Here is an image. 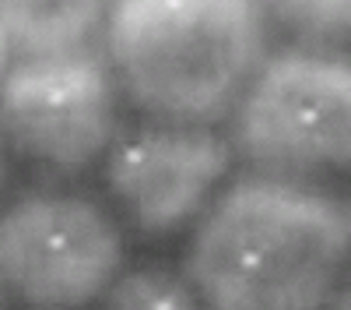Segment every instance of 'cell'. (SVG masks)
Instances as JSON below:
<instances>
[{"instance_id":"obj_1","label":"cell","mask_w":351,"mask_h":310,"mask_svg":"<svg viewBox=\"0 0 351 310\" xmlns=\"http://www.w3.org/2000/svg\"><path fill=\"white\" fill-rule=\"evenodd\" d=\"M180 272L204 310H327L351 272L348 205L319 184L250 169L186 233Z\"/></svg>"},{"instance_id":"obj_9","label":"cell","mask_w":351,"mask_h":310,"mask_svg":"<svg viewBox=\"0 0 351 310\" xmlns=\"http://www.w3.org/2000/svg\"><path fill=\"white\" fill-rule=\"evenodd\" d=\"M260 8L291 43L330 49L351 43V0H260Z\"/></svg>"},{"instance_id":"obj_13","label":"cell","mask_w":351,"mask_h":310,"mask_svg":"<svg viewBox=\"0 0 351 310\" xmlns=\"http://www.w3.org/2000/svg\"><path fill=\"white\" fill-rule=\"evenodd\" d=\"M11 296H8V286H4V278H0V310H8Z\"/></svg>"},{"instance_id":"obj_7","label":"cell","mask_w":351,"mask_h":310,"mask_svg":"<svg viewBox=\"0 0 351 310\" xmlns=\"http://www.w3.org/2000/svg\"><path fill=\"white\" fill-rule=\"evenodd\" d=\"M116 0H0V21L18 56H53L84 49Z\"/></svg>"},{"instance_id":"obj_2","label":"cell","mask_w":351,"mask_h":310,"mask_svg":"<svg viewBox=\"0 0 351 310\" xmlns=\"http://www.w3.org/2000/svg\"><path fill=\"white\" fill-rule=\"evenodd\" d=\"M271 53L260 0H116L102 56L141 120L218 127Z\"/></svg>"},{"instance_id":"obj_10","label":"cell","mask_w":351,"mask_h":310,"mask_svg":"<svg viewBox=\"0 0 351 310\" xmlns=\"http://www.w3.org/2000/svg\"><path fill=\"white\" fill-rule=\"evenodd\" d=\"M14 166H18V159H14V152H11V145L4 141V134H0V197L8 194V187H11V177H14Z\"/></svg>"},{"instance_id":"obj_14","label":"cell","mask_w":351,"mask_h":310,"mask_svg":"<svg viewBox=\"0 0 351 310\" xmlns=\"http://www.w3.org/2000/svg\"><path fill=\"white\" fill-rule=\"evenodd\" d=\"M344 205H348V215H351V197H348V201H344Z\"/></svg>"},{"instance_id":"obj_5","label":"cell","mask_w":351,"mask_h":310,"mask_svg":"<svg viewBox=\"0 0 351 310\" xmlns=\"http://www.w3.org/2000/svg\"><path fill=\"white\" fill-rule=\"evenodd\" d=\"M120 89L95 49L18 56L0 71V134L53 184L102 166L120 137Z\"/></svg>"},{"instance_id":"obj_6","label":"cell","mask_w":351,"mask_h":310,"mask_svg":"<svg viewBox=\"0 0 351 310\" xmlns=\"http://www.w3.org/2000/svg\"><path fill=\"white\" fill-rule=\"evenodd\" d=\"M236 162V148L218 127L141 120L120 131L99 173L109 208L134 236L169 240L193 230Z\"/></svg>"},{"instance_id":"obj_3","label":"cell","mask_w":351,"mask_h":310,"mask_svg":"<svg viewBox=\"0 0 351 310\" xmlns=\"http://www.w3.org/2000/svg\"><path fill=\"white\" fill-rule=\"evenodd\" d=\"M225 134L256 173L309 184L351 173V53L302 43L271 49Z\"/></svg>"},{"instance_id":"obj_12","label":"cell","mask_w":351,"mask_h":310,"mask_svg":"<svg viewBox=\"0 0 351 310\" xmlns=\"http://www.w3.org/2000/svg\"><path fill=\"white\" fill-rule=\"evenodd\" d=\"M11 39H8V28H4V21H0V71L8 67V60H11Z\"/></svg>"},{"instance_id":"obj_4","label":"cell","mask_w":351,"mask_h":310,"mask_svg":"<svg viewBox=\"0 0 351 310\" xmlns=\"http://www.w3.org/2000/svg\"><path fill=\"white\" fill-rule=\"evenodd\" d=\"M127 261V225L99 197L60 184L0 208V278L21 310H95Z\"/></svg>"},{"instance_id":"obj_11","label":"cell","mask_w":351,"mask_h":310,"mask_svg":"<svg viewBox=\"0 0 351 310\" xmlns=\"http://www.w3.org/2000/svg\"><path fill=\"white\" fill-rule=\"evenodd\" d=\"M327 310H351V275H348V282L334 293V300L327 303Z\"/></svg>"},{"instance_id":"obj_8","label":"cell","mask_w":351,"mask_h":310,"mask_svg":"<svg viewBox=\"0 0 351 310\" xmlns=\"http://www.w3.org/2000/svg\"><path fill=\"white\" fill-rule=\"evenodd\" d=\"M95 310H204L183 272L165 265H134L116 275Z\"/></svg>"}]
</instances>
